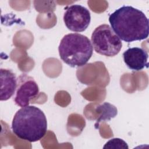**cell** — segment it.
Returning a JSON list of instances; mask_svg holds the SVG:
<instances>
[{
    "label": "cell",
    "instance_id": "cell-6",
    "mask_svg": "<svg viewBox=\"0 0 149 149\" xmlns=\"http://www.w3.org/2000/svg\"><path fill=\"white\" fill-rule=\"evenodd\" d=\"M38 93V86L33 78L26 74H22L17 79L15 102L21 107L28 106L30 100L36 97Z\"/></svg>",
    "mask_w": 149,
    "mask_h": 149
},
{
    "label": "cell",
    "instance_id": "cell-5",
    "mask_svg": "<svg viewBox=\"0 0 149 149\" xmlns=\"http://www.w3.org/2000/svg\"><path fill=\"white\" fill-rule=\"evenodd\" d=\"M63 21L69 30L74 32L84 31L90 23V11L80 5H71L66 8Z\"/></svg>",
    "mask_w": 149,
    "mask_h": 149
},
{
    "label": "cell",
    "instance_id": "cell-2",
    "mask_svg": "<svg viewBox=\"0 0 149 149\" xmlns=\"http://www.w3.org/2000/svg\"><path fill=\"white\" fill-rule=\"evenodd\" d=\"M13 133L29 142L40 140L46 134L47 120L44 113L35 106L22 107L13 116L12 122Z\"/></svg>",
    "mask_w": 149,
    "mask_h": 149
},
{
    "label": "cell",
    "instance_id": "cell-3",
    "mask_svg": "<svg viewBox=\"0 0 149 149\" xmlns=\"http://www.w3.org/2000/svg\"><path fill=\"white\" fill-rule=\"evenodd\" d=\"M58 51L63 62L74 68L87 63L93 55V47L87 36L77 33H69L61 40Z\"/></svg>",
    "mask_w": 149,
    "mask_h": 149
},
{
    "label": "cell",
    "instance_id": "cell-1",
    "mask_svg": "<svg viewBox=\"0 0 149 149\" xmlns=\"http://www.w3.org/2000/svg\"><path fill=\"white\" fill-rule=\"evenodd\" d=\"M111 27L122 40L130 42L146 39L149 22L141 10L131 6H123L109 15Z\"/></svg>",
    "mask_w": 149,
    "mask_h": 149
},
{
    "label": "cell",
    "instance_id": "cell-4",
    "mask_svg": "<svg viewBox=\"0 0 149 149\" xmlns=\"http://www.w3.org/2000/svg\"><path fill=\"white\" fill-rule=\"evenodd\" d=\"M91 40L95 51L102 55L112 57L120 52L122 42L109 25L101 24L93 31Z\"/></svg>",
    "mask_w": 149,
    "mask_h": 149
},
{
    "label": "cell",
    "instance_id": "cell-8",
    "mask_svg": "<svg viewBox=\"0 0 149 149\" xmlns=\"http://www.w3.org/2000/svg\"><path fill=\"white\" fill-rule=\"evenodd\" d=\"M1 101H6L14 94L17 86L15 74L10 70L1 69Z\"/></svg>",
    "mask_w": 149,
    "mask_h": 149
},
{
    "label": "cell",
    "instance_id": "cell-7",
    "mask_svg": "<svg viewBox=\"0 0 149 149\" xmlns=\"http://www.w3.org/2000/svg\"><path fill=\"white\" fill-rule=\"evenodd\" d=\"M122 55L126 65L132 70L139 71L148 67V53L141 48H129Z\"/></svg>",
    "mask_w": 149,
    "mask_h": 149
},
{
    "label": "cell",
    "instance_id": "cell-9",
    "mask_svg": "<svg viewBox=\"0 0 149 149\" xmlns=\"http://www.w3.org/2000/svg\"><path fill=\"white\" fill-rule=\"evenodd\" d=\"M96 112L100 113L96 124L100 122L108 121L111 118H115L118 114L117 108L112 104L105 102L96 108Z\"/></svg>",
    "mask_w": 149,
    "mask_h": 149
},
{
    "label": "cell",
    "instance_id": "cell-10",
    "mask_svg": "<svg viewBox=\"0 0 149 149\" xmlns=\"http://www.w3.org/2000/svg\"><path fill=\"white\" fill-rule=\"evenodd\" d=\"M104 149H128L127 144L122 139L119 138H114L110 139L107 141L104 146Z\"/></svg>",
    "mask_w": 149,
    "mask_h": 149
}]
</instances>
